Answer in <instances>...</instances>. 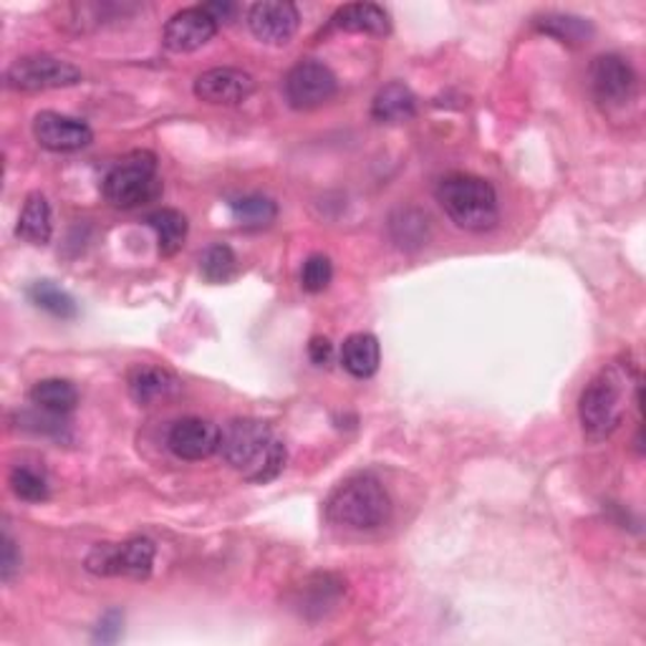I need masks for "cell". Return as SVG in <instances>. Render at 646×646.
Wrapping results in <instances>:
<instances>
[{
    "label": "cell",
    "instance_id": "6da1fadb",
    "mask_svg": "<svg viewBox=\"0 0 646 646\" xmlns=\"http://www.w3.org/2000/svg\"><path fill=\"white\" fill-rule=\"evenodd\" d=\"M221 452L227 465L248 482H270L286 468V444L273 434L270 427L250 417L227 422L221 437Z\"/></svg>",
    "mask_w": 646,
    "mask_h": 646
},
{
    "label": "cell",
    "instance_id": "7a4b0ae2",
    "mask_svg": "<svg viewBox=\"0 0 646 646\" xmlns=\"http://www.w3.org/2000/svg\"><path fill=\"white\" fill-rule=\"evenodd\" d=\"M629 389L632 369L624 363H608L588 381L578 399V417L588 440L602 442L618 430L629 407Z\"/></svg>",
    "mask_w": 646,
    "mask_h": 646
},
{
    "label": "cell",
    "instance_id": "3957f363",
    "mask_svg": "<svg viewBox=\"0 0 646 646\" xmlns=\"http://www.w3.org/2000/svg\"><path fill=\"white\" fill-rule=\"evenodd\" d=\"M434 197L450 221L468 233H488L500 221L495 187L482 177L454 172L437 182Z\"/></svg>",
    "mask_w": 646,
    "mask_h": 646
},
{
    "label": "cell",
    "instance_id": "277c9868",
    "mask_svg": "<svg viewBox=\"0 0 646 646\" xmlns=\"http://www.w3.org/2000/svg\"><path fill=\"white\" fill-rule=\"evenodd\" d=\"M326 515L331 523L351 531H375L389 521L391 500L377 478L357 475L343 480L329 495Z\"/></svg>",
    "mask_w": 646,
    "mask_h": 646
},
{
    "label": "cell",
    "instance_id": "5b68a950",
    "mask_svg": "<svg viewBox=\"0 0 646 646\" xmlns=\"http://www.w3.org/2000/svg\"><path fill=\"white\" fill-rule=\"evenodd\" d=\"M102 189L106 203L122 207V211H134V207L154 203L162 195V180L157 175L154 154L134 152L124 157L120 165L109 170Z\"/></svg>",
    "mask_w": 646,
    "mask_h": 646
},
{
    "label": "cell",
    "instance_id": "8992f818",
    "mask_svg": "<svg viewBox=\"0 0 646 646\" xmlns=\"http://www.w3.org/2000/svg\"><path fill=\"white\" fill-rule=\"evenodd\" d=\"M157 548L150 539H130L124 543H102L89 553L86 568L96 576L147 578Z\"/></svg>",
    "mask_w": 646,
    "mask_h": 646
},
{
    "label": "cell",
    "instance_id": "52a82bcc",
    "mask_svg": "<svg viewBox=\"0 0 646 646\" xmlns=\"http://www.w3.org/2000/svg\"><path fill=\"white\" fill-rule=\"evenodd\" d=\"M81 81V71L74 63L57 57H23L6 71V86L13 91H51L66 89Z\"/></svg>",
    "mask_w": 646,
    "mask_h": 646
},
{
    "label": "cell",
    "instance_id": "ba28073f",
    "mask_svg": "<svg viewBox=\"0 0 646 646\" xmlns=\"http://www.w3.org/2000/svg\"><path fill=\"white\" fill-rule=\"evenodd\" d=\"M288 104L298 112H311L336 96L339 81L321 61H298L284 81Z\"/></svg>",
    "mask_w": 646,
    "mask_h": 646
},
{
    "label": "cell",
    "instance_id": "9c48e42d",
    "mask_svg": "<svg viewBox=\"0 0 646 646\" xmlns=\"http://www.w3.org/2000/svg\"><path fill=\"white\" fill-rule=\"evenodd\" d=\"M591 89L604 109H624L636 99L639 84L629 61L616 53H604L591 63Z\"/></svg>",
    "mask_w": 646,
    "mask_h": 646
},
{
    "label": "cell",
    "instance_id": "30bf717a",
    "mask_svg": "<svg viewBox=\"0 0 646 646\" xmlns=\"http://www.w3.org/2000/svg\"><path fill=\"white\" fill-rule=\"evenodd\" d=\"M223 430L203 417H182L167 434V448L180 460H207L215 452H221Z\"/></svg>",
    "mask_w": 646,
    "mask_h": 646
},
{
    "label": "cell",
    "instance_id": "8fae6325",
    "mask_svg": "<svg viewBox=\"0 0 646 646\" xmlns=\"http://www.w3.org/2000/svg\"><path fill=\"white\" fill-rule=\"evenodd\" d=\"M253 91H256V79L230 66L211 69L195 79V96L215 106L243 104L245 99L253 96Z\"/></svg>",
    "mask_w": 646,
    "mask_h": 646
},
{
    "label": "cell",
    "instance_id": "7c38bea8",
    "mask_svg": "<svg viewBox=\"0 0 646 646\" xmlns=\"http://www.w3.org/2000/svg\"><path fill=\"white\" fill-rule=\"evenodd\" d=\"M33 136L43 150L66 154L89 147L91 140H94V132L89 130V124L74 120V116L41 112L33 120Z\"/></svg>",
    "mask_w": 646,
    "mask_h": 646
},
{
    "label": "cell",
    "instance_id": "4fadbf2b",
    "mask_svg": "<svg viewBox=\"0 0 646 646\" xmlns=\"http://www.w3.org/2000/svg\"><path fill=\"white\" fill-rule=\"evenodd\" d=\"M298 23H301V16L288 0H263V3L250 6L248 11L253 35L268 45H286L296 35Z\"/></svg>",
    "mask_w": 646,
    "mask_h": 646
},
{
    "label": "cell",
    "instance_id": "5bb4252c",
    "mask_svg": "<svg viewBox=\"0 0 646 646\" xmlns=\"http://www.w3.org/2000/svg\"><path fill=\"white\" fill-rule=\"evenodd\" d=\"M217 29L221 25L215 23V18L203 6H195L170 18L162 41H165L172 53H189L203 49L205 43H211Z\"/></svg>",
    "mask_w": 646,
    "mask_h": 646
},
{
    "label": "cell",
    "instance_id": "9a60e30c",
    "mask_svg": "<svg viewBox=\"0 0 646 646\" xmlns=\"http://www.w3.org/2000/svg\"><path fill=\"white\" fill-rule=\"evenodd\" d=\"M331 25L346 33H367L387 35L391 31V18L384 8L377 3H349L334 13Z\"/></svg>",
    "mask_w": 646,
    "mask_h": 646
},
{
    "label": "cell",
    "instance_id": "2e32d148",
    "mask_svg": "<svg viewBox=\"0 0 646 646\" xmlns=\"http://www.w3.org/2000/svg\"><path fill=\"white\" fill-rule=\"evenodd\" d=\"M126 387H130V397L136 404L150 407L154 402H160V399H167L175 394V391L180 389V381L175 375H170L167 369L136 367L132 369Z\"/></svg>",
    "mask_w": 646,
    "mask_h": 646
},
{
    "label": "cell",
    "instance_id": "e0dca14e",
    "mask_svg": "<svg viewBox=\"0 0 646 646\" xmlns=\"http://www.w3.org/2000/svg\"><path fill=\"white\" fill-rule=\"evenodd\" d=\"M417 114V99L412 89L402 81H391L384 89L377 91L371 102V116L381 124H402Z\"/></svg>",
    "mask_w": 646,
    "mask_h": 646
},
{
    "label": "cell",
    "instance_id": "ac0fdd59",
    "mask_svg": "<svg viewBox=\"0 0 646 646\" xmlns=\"http://www.w3.org/2000/svg\"><path fill=\"white\" fill-rule=\"evenodd\" d=\"M341 363L351 377L357 379L375 377L381 363V346L377 341V336L351 334L341 346Z\"/></svg>",
    "mask_w": 646,
    "mask_h": 646
},
{
    "label": "cell",
    "instance_id": "d6986e66",
    "mask_svg": "<svg viewBox=\"0 0 646 646\" xmlns=\"http://www.w3.org/2000/svg\"><path fill=\"white\" fill-rule=\"evenodd\" d=\"M16 235L31 245H45L53 235V215L51 205L41 193H31L25 197L21 217H18Z\"/></svg>",
    "mask_w": 646,
    "mask_h": 646
},
{
    "label": "cell",
    "instance_id": "ffe728a7",
    "mask_svg": "<svg viewBox=\"0 0 646 646\" xmlns=\"http://www.w3.org/2000/svg\"><path fill=\"white\" fill-rule=\"evenodd\" d=\"M29 399L35 409L49 414L66 417L79 404V391L66 379H43L39 384H33L29 391Z\"/></svg>",
    "mask_w": 646,
    "mask_h": 646
},
{
    "label": "cell",
    "instance_id": "44dd1931",
    "mask_svg": "<svg viewBox=\"0 0 646 646\" xmlns=\"http://www.w3.org/2000/svg\"><path fill=\"white\" fill-rule=\"evenodd\" d=\"M147 223L154 233H157L160 243V256L172 258L182 250V245L187 240V217L180 211H172V207H162V211L152 213L147 217Z\"/></svg>",
    "mask_w": 646,
    "mask_h": 646
},
{
    "label": "cell",
    "instance_id": "7402d4cb",
    "mask_svg": "<svg viewBox=\"0 0 646 646\" xmlns=\"http://www.w3.org/2000/svg\"><path fill=\"white\" fill-rule=\"evenodd\" d=\"M389 233L399 248H422L427 238H430V221H427L424 213L414 211V207H399L389 221Z\"/></svg>",
    "mask_w": 646,
    "mask_h": 646
},
{
    "label": "cell",
    "instance_id": "603a6c76",
    "mask_svg": "<svg viewBox=\"0 0 646 646\" xmlns=\"http://www.w3.org/2000/svg\"><path fill=\"white\" fill-rule=\"evenodd\" d=\"M535 29L568 45H584L594 39V25H591L586 18L568 16V13L543 16L535 21Z\"/></svg>",
    "mask_w": 646,
    "mask_h": 646
},
{
    "label": "cell",
    "instance_id": "cb8c5ba5",
    "mask_svg": "<svg viewBox=\"0 0 646 646\" xmlns=\"http://www.w3.org/2000/svg\"><path fill=\"white\" fill-rule=\"evenodd\" d=\"M230 213L235 223L245 230H260L268 227L278 217V205L266 195H243L230 203Z\"/></svg>",
    "mask_w": 646,
    "mask_h": 646
},
{
    "label": "cell",
    "instance_id": "d4e9b609",
    "mask_svg": "<svg viewBox=\"0 0 646 646\" xmlns=\"http://www.w3.org/2000/svg\"><path fill=\"white\" fill-rule=\"evenodd\" d=\"M29 301L35 308H41V311L51 314L53 318H61V321L76 318L79 314L74 298H71L66 290H61L57 284H51V280H35L29 288Z\"/></svg>",
    "mask_w": 646,
    "mask_h": 646
},
{
    "label": "cell",
    "instance_id": "484cf974",
    "mask_svg": "<svg viewBox=\"0 0 646 646\" xmlns=\"http://www.w3.org/2000/svg\"><path fill=\"white\" fill-rule=\"evenodd\" d=\"M199 270L211 284H227L238 273V258H235L230 245L215 243L199 256Z\"/></svg>",
    "mask_w": 646,
    "mask_h": 646
},
{
    "label": "cell",
    "instance_id": "4316f807",
    "mask_svg": "<svg viewBox=\"0 0 646 646\" xmlns=\"http://www.w3.org/2000/svg\"><path fill=\"white\" fill-rule=\"evenodd\" d=\"M8 485H11L13 495L23 503H43L49 500V480H45L39 470H33L29 465H18L11 470V478H8Z\"/></svg>",
    "mask_w": 646,
    "mask_h": 646
},
{
    "label": "cell",
    "instance_id": "83f0119b",
    "mask_svg": "<svg viewBox=\"0 0 646 646\" xmlns=\"http://www.w3.org/2000/svg\"><path fill=\"white\" fill-rule=\"evenodd\" d=\"M334 278V266L331 260L321 256V253H316V256L306 258L304 268H301V286L308 294H321V290L329 288Z\"/></svg>",
    "mask_w": 646,
    "mask_h": 646
},
{
    "label": "cell",
    "instance_id": "f1b7e54d",
    "mask_svg": "<svg viewBox=\"0 0 646 646\" xmlns=\"http://www.w3.org/2000/svg\"><path fill=\"white\" fill-rule=\"evenodd\" d=\"M122 624H124L122 612H116V608H112V612H106L102 616V622H99V626H96L94 642L114 644L122 636Z\"/></svg>",
    "mask_w": 646,
    "mask_h": 646
},
{
    "label": "cell",
    "instance_id": "f546056e",
    "mask_svg": "<svg viewBox=\"0 0 646 646\" xmlns=\"http://www.w3.org/2000/svg\"><path fill=\"white\" fill-rule=\"evenodd\" d=\"M21 568V556H18L16 551V543L11 541V535H3V561H0V578L11 581L16 576V571Z\"/></svg>",
    "mask_w": 646,
    "mask_h": 646
},
{
    "label": "cell",
    "instance_id": "4dcf8cb0",
    "mask_svg": "<svg viewBox=\"0 0 646 646\" xmlns=\"http://www.w3.org/2000/svg\"><path fill=\"white\" fill-rule=\"evenodd\" d=\"M334 357V343L326 339V336H314L311 343H308V359L318 367H324V363H329Z\"/></svg>",
    "mask_w": 646,
    "mask_h": 646
},
{
    "label": "cell",
    "instance_id": "1f68e13d",
    "mask_svg": "<svg viewBox=\"0 0 646 646\" xmlns=\"http://www.w3.org/2000/svg\"><path fill=\"white\" fill-rule=\"evenodd\" d=\"M203 8L215 18L217 25L230 23L235 18V13H238V6H235V3H221V0H217V3H205Z\"/></svg>",
    "mask_w": 646,
    "mask_h": 646
}]
</instances>
